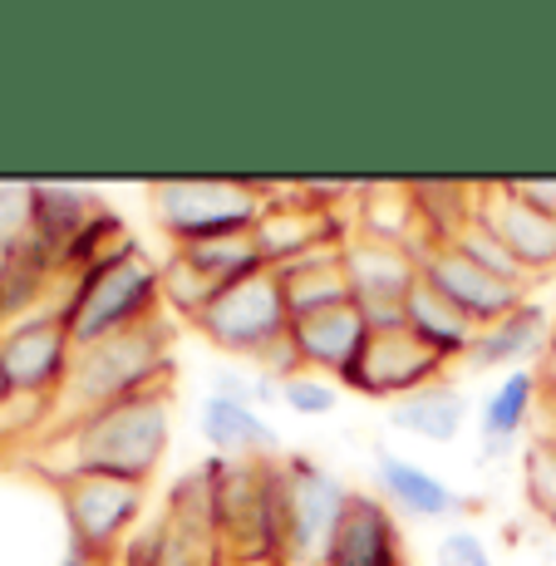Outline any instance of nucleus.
Listing matches in <instances>:
<instances>
[{
	"label": "nucleus",
	"instance_id": "nucleus-33",
	"mask_svg": "<svg viewBox=\"0 0 556 566\" xmlns=\"http://www.w3.org/2000/svg\"><path fill=\"white\" fill-rule=\"evenodd\" d=\"M483 552H487V542L478 537L473 527H453V532H443L439 547H433V566H473Z\"/></svg>",
	"mask_w": 556,
	"mask_h": 566
},
{
	"label": "nucleus",
	"instance_id": "nucleus-20",
	"mask_svg": "<svg viewBox=\"0 0 556 566\" xmlns=\"http://www.w3.org/2000/svg\"><path fill=\"white\" fill-rule=\"evenodd\" d=\"M542 405V379L537 369H512L493 389H487L483 409H478V439H483V453H512V443L527 433L532 413Z\"/></svg>",
	"mask_w": 556,
	"mask_h": 566
},
{
	"label": "nucleus",
	"instance_id": "nucleus-25",
	"mask_svg": "<svg viewBox=\"0 0 556 566\" xmlns=\"http://www.w3.org/2000/svg\"><path fill=\"white\" fill-rule=\"evenodd\" d=\"M172 252H182L192 261V266L202 271L207 281H212L217 291H232L242 286V281L261 276L266 266V256H261L256 237L252 232H237V237H212V242H192V247H172Z\"/></svg>",
	"mask_w": 556,
	"mask_h": 566
},
{
	"label": "nucleus",
	"instance_id": "nucleus-4",
	"mask_svg": "<svg viewBox=\"0 0 556 566\" xmlns=\"http://www.w3.org/2000/svg\"><path fill=\"white\" fill-rule=\"evenodd\" d=\"M222 562H281V459H207Z\"/></svg>",
	"mask_w": 556,
	"mask_h": 566
},
{
	"label": "nucleus",
	"instance_id": "nucleus-32",
	"mask_svg": "<svg viewBox=\"0 0 556 566\" xmlns=\"http://www.w3.org/2000/svg\"><path fill=\"white\" fill-rule=\"evenodd\" d=\"M30 242V182H0V261Z\"/></svg>",
	"mask_w": 556,
	"mask_h": 566
},
{
	"label": "nucleus",
	"instance_id": "nucleus-30",
	"mask_svg": "<svg viewBox=\"0 0 556 566\" xmlns=\"http://www.w3.org/2000/svg\"><path fill=\"white\" fill-rule=\"evenodd\" d=\"M453 247H458V252H463L468 261H473V266H483L487 276H497V281H512V286H532V276H527V271L517 266V256H512L507 247L497 242V237L487 232L483 222H478V217H473V222L463 227V232H458V242H453Z\"/></svg>",
	"mask_w": 556,
	"mask_h": 566
},
{
	"label": "nucleus",
	"instance_id": "nucleus-39",
	"mask_svg": "<svg viewBox=\"0 0 556 566\" xmlns=\"http://www.w3.org/2000/svg\"><path fill=\"white\" fill-rule=\"evenodd\" d=\"M552 433H556V413H552Z\"/></svg>",
	"mask_w": 556,
	"mask_h": 566
},
{
	"label": "nucleus",
	"instance_id": "nucleus-36",
	"mask_svg": "<svg viewBox=\"0 0 556 566\" xmlns=\"http://www.w3.org/2000/svg\"><path fill=\"white\" fill-rule=\"evenodd\" d=\"M222 566H286V562H222Z\"/></svg>",
	"mask_w": 556,
	"mask_h": 566
},
{
	"label": "nucleus",
	"instance_id": "nucleus-3",
	"mask_svg": "<svg viewBox=\"0 0 556 566\" xmlns=\"http://www.w3.org/2000/svg\"><path fill=\"white\" fill-rule=\"evenodd\" d=\"M60 315L70 325L74 350L162 321V261L148 256V247H138L114 266L64 281Z\"/></svg>",
	"mask_w": 556,
	"mask_h": 566
},
{
	"label": "nucleus",
	"instance_id": "nucleus-29",
	"mask_svg": "<svg viewBox=\"0 0 556 566\" xmlns=\"http://www.w3.org/2000/svg\"><path fill=\"white\" fill-rule=\"evenodd\" d=\"M522 497L537 517L556 522V433H537L522 449Z\"/></svg>",
	"mask_w": 556,
	"mask_h": 566
},
{
	"label": "nucleus",
	"instance_id": "nucleus-19",
	"mask_svg": "<svg viewBox=\"0 0 556 566\" xmlns=\"http://www.w3.org/2000/svg\"><path fill=\"white\" fill-rule=\"evenodd\" d=\"M355 237L409 247L413 256L429 252L413 182H365V188H359V202H355Z\"/></svg>",
	"mask_w": 556,
	"mask_h": 566
},
{
	"label": "nucleus",
	"instance_id": "nucleus-23",
	"mask_svg": "<svg viewBox=\"0 0 556 566\" xmlns=\"http://www.w3.org/2000/svg\"><path fill=\"white\" fill-rule=\"evenodd\" d=\"M389 423H395L399 433L423 439V443H453L468 423V399H463L458 385L439 379V385H429V389H419V395L389 405Z\"/></svg>",
	"mask_w": 556,
	"mask_h": 566
},
{
	"label": "nucleus",
	"instance_id": "nucleus-28",
	"mask_svg": "<svg viewBox=\"0 0 556 566\" xmlns=\"http://www.w3.org/2000/svg\"><path fill=\"white\" fill-rule=\"evenodd\" d=\"M207 385H212L217 399H232V405H246V409H256V413L281 409V385L271 375H261L256 365L217 360L212 369H207Z\"/></svg>",
	"mask_w": 556,
	"mask_h": 566
},
{
	"label": "nucleus",
	"instance_id": "nucleus-9",
	"mask_svg": "<svg viewBox=\"0 0 556 566\" xmlns=\"http://www.w3.org/2000/svg\"><path fill=\"white\" fill-rule=\"evenodd\" d=\"M60 497V517L74 547L94 552V557L114 562L124 542L144 527L148 513V488L144 483H118V478H64L50 483Z\"/></svg>",
	"mask_w": 556,
	"mask_h": 566
},
{
	"label": "nucleus",
	"instance_id": "nucleus-38",
	"mask_svg": "<svg viewBox=\"0 0 556 566\" xmlns=\"http://www.w3.org/2000/svg\"><path fill=\"white\" fill-rule=\"evenodd\" d=\"M6 399H10V389H6V379H0V405H6Z\"/></svg>",
	"mask_w": 556,
	"mask_h": 566
},
{
	"label": "nucleus",
	"instance_id": "nucleus-1",
	"mask_svg": "<svg viewBox=\"0 0 556 566\" xmlns=\"http://www.w3.org/2000/svg\"><path fill=\"white\" fill-rule=\"evenodd\" d=\"M172 443V389H153V395L108 405L90 419L60 423L40 439L30 453L45 483L64 478H118V483H153Z\"/></svg>",
	"mask_w": 556,
	"mask_h": 566
},
{
	"label": "nucleus",
	"instance_id": "nucleus-16",
	"mask_svg": "<svg viewBox=\"0 0 556 566\" xmlns=\"http://www.w3.org/2000/svg\"><path fill=\"white\" fill-rule=\"evenodd\" d=\"M291 340H296L305 369H315V375H325V379H345V369H350L359 360V350H365L369 325H365V311L350 301V306L291 321Z\"/></svg>",
	"mask_w": 556,
	"mask_h": 566
},
{
	"label": "nucleus",
	"instance_id": "nucleus-26",
	"mask_svg": "<svg viewBox=\"0 0 556 566\" xmlns=\"http://www.w3.org/2000/svg\"><path fill=\"white\" fill-rule=\"evenodd\" d=\"M162 517H168L178 532H188V537L217 542L212 473H207V463H198V468H182V473L172 478L168 493H162Z\"/></svg>",
	"mask_w": 556,
	"mask_h": 566
},
{
	"label": "nucleus",
	"instance_id": "nucleus-35",
	"mask_svg": "<svg viewBox=\"0 0 556 566\" xmlns=\"http://www.w3.org/2000/svg\"><path fill=\"white\" fill-rule=\"evenodd\" d=\"M537 379H542V405L556 413V325H552V340H547V355L537 360Z\"/></svg>",
	"mask_w": 556,
	"mask_h": 566
},
{
	"label": "nucleus",
	"instance_id": "nucleus-11",
	"mask_svg": "<svg viewBox=\"0 0 556 566\" xmlns=\"http://www.w3.org/2000/svg\"><path fill=\"white\" fill-rule=\"evenodd\" d=\"M443 375H449V365H443L429 345H419L409 331H389V335H369L359 360L345 369L340 389H350L359 399H379V405H385V399L399 405V399L439 385Z\"/></svg>",
	"mask_w": 556,
	"mask_h": 566
},
{
	"label": "nucleus",
	"instance_id": "nucleus-22",
	"mask_svg": "<svg viewBox=\"0 0 556 566\" xmlns=\"http://www.w3.org/2000/svg\"><path fill=\"white\" fill-rule=\"evenodd\" d=\"M340 252H345V247H340ZM340 252L305 256V261H291V266H281V271H276L291 321H305V315H321V311L350 306V301H355Z\"/></svg>",
	"mask_w": 556,
	"mask_h": 566
},
{
	"label": "nucleus",
	"instance_id": "nucleus-13",
	"mask_svg": "<svg viewBox=\"0 0 556 566\" xmlns=\"http://www.w3.org/2000/svg\"><path fill=\"white\" fill-rule=\"evenodd\" d=\"M478 222L517 256V266L527 276H547L556 271V217L542 212V207L522 202L517 192L497 182H478Z\"/></svg>",
	"mask_w": 556,
	"mask_h": 566
},
{
	"label": "nucleus",
	"instance_id": "nucleus-2",
	"mask_svg": "<svg viewBox=\"0 0 556 566\" xmlns=\"http://www.w3.org/2000/svg\"><path fill=\"white\" fill-rule=\"evenodd\" d=\"M172 375H178V360H172V331L162 321L84 345V350H74V369L54 399L50 429L90 419V413L124 405V399L153 395V389H172Z\"/></svg>",
	"mask_w": 556,
	"mask_h": 566
},
{
	"label": "nucleus",
	"instance_id": "nucleus-24",
	"mask_svg": "<svg viewBox=\"0 0 556 566\" xmlns=\"http://www.w3.org/2000/svg\"><path fill=\"white\" fill-rule=\"evenodd\" d=\"M419 198V222H423V242L433 247H453L458 232L478 217V182H413Z\"/></svg>",
	"mask_w": 556,
	"mask_h": 566
},
{
	"label": "nucleus",
	"instance_id": "nucleus-37",
	"mask_svg": "<svg viewBox=\"0 0 556 566\" xmlns=\"http://www.w3.org/2000/svg\"><path fill=\"white\" fill-rule=\"evenodd\" d=\"M473 566H497V562H493V552H483V557H478Z\"/></svg>",
	"mask_w": 556,
	"mask_h": 566
},
{
	"label": "nucleus",
	"instance_id": "nucleus-27",
	"mask_svg": "<svg viewBox=\"0 0 556 566\" xmlns=\"http://www.w3.org/2000/svg\"><path fill=\"white\" fill-rule=\"evenodd\" d=\"M217 296H222V291H217L212 281H207L188 256L172 252V247H168V256H162V311L182 315V321L192 325L207 306H212Z\"/></svg>",
	"mask_w": 556,
	"mask_h": 566
},
{
	"label": "nucleus",
	"instance_id": "nucleus-7",
	"mask_svg": "<svg viewBox=\"0 0 556 566\" xmlns=\"http://www.w3.org/2000/svg\"><path fill=\"white\" fill-rule=\"evenodd\" d=\"M256 192L266 207H261L252 237H256L271 271L291 266V261H305V256H321V252H340L355 237V212H325V207L305 202L301 178L296 182L291 178L261 182L256 178Z\"/></svg>",
	"mask_w": 556,
	"mask_h": 566
},
{
	"label": "nucleus",
	"instance_id": "nucleus-10",
	"mask_svg": "<svg viewBox=\"0 0 556 566\" xmlns=\"http://www.w3.org/2000/svg\"><path fill=\"white\" fill-rule=\"evenodd\" d=\"M74 369V340L60 306L35 311L30 321L10 325L0 335V379L10 399H60L64 379Z\"/></svg>",
	"mask_w": 556,
	"mask_h": 566
},
{
	"label": "nucleus",
	"instance_id": "nucleus-15",
	"mask_svg": "<svg viewBox=\"0 0 556 566\" xmlns=\"http://www.w3.org/2000/svg\"><path fill=\"white\" fill-rule=\"evenodd\" d=\"M552 325H556V315L542 306V301H527V306L503 315V321L483 325L463 365L473 369V375H493V369H503V375H512V369H537L532 360L547 355Z\"/></svg>",
	"mask_w": 556,
	"mask_h": 566
},
{
	"label": "nucleus",
	"instance_id": "nucleus-6",
	"mask_svg": "<svg viewBox=\"0 0 556 566\" xmlns=\"http://www.w3.org/2000/svg\"><path fill=\"white\" fill-rule=\"evenodd\" d=\"M350 493L325 463L305 453H281V562L325 566Z\"/></svg>",
	"mask_w": 556,
	"mask_h": 566
},
{
	"label": "nucleus",
	"instance_id": "nucleus-21",
	"mask_svg": "<svg viewBox=\"0 0 556 566\" xmlns=\"http://www.w3.org/2000/svg\"><path fill=\"white\" fill-rule=\"evenodd\" d=\"M405 325H409L413 340L429 345L443 365H463L468 350H473V340H478V325L468 321L453 301H443L433 286H423V281L409 291V301H405Z\"/></svg>",
	"mask_w": 556,
	"mask_h": 566
},
{
	"label": "nucleus",
	"instance_id": "nucleus-34",
	"mask_svg": "<svg viewBox=\"0 0 556 566\" xmlns=\"http://www.w3.org/2000/svg\"><path fill=\"white\" fill-rule=\"evenodd\" d=\"M503 182L522 202H532V207H542V212L556 217V178H503Z\"/></svg>",
	"mask_w": 556,
	"mask_h": 566
},
{
	"label": "nucleus",
	"instance_id": "nucleus-14",
	"mask_svg": "<svg viewBox=\"0 0 556 566\" xmlns=\"http://www.w3.org/2000/svg\"><path fill=\"white\" fill-rule=\"evenodd\" d=\"M104 198L80 182H30V247L64 271L70 247L84 237V227L104 212Z\"/></svg>",
	"mask_w": 556,
	"mask_h": 566
},
{
	"label": "nucleus",
	"instance_id": "nucleus-12",
	"mask_svg": "<svg viewBox=\"0 0 556 566\" xmlns=\"http://www.w3.org/2000/svg\"><path fill=\"white\" fill-rule=\"evenodd\" d=\"M419 281L439 291L443 301H453L478 331L532 301V286H512V281L487 276V271L473 266L458 247H433V252H423L419 256Z\"/></svg>",
	"mask_w": 556,
	"mask_h": 566
},
{
	"label": "nucleus",
	"instance_id": "nucleus-5",
	"mask_svg": "<svg viewBox=\"0 0 556 566\" xmlns=\"http://www.w3.org/2000/svg\"><path fill=\"white\" fill-rule=\"evenodd\" d=\"M261 207L256 178H158L148 188V212L168 247L252 232Z\"/></svg>",
	"mask_w": 556,
	"mask_h": 566
},
{
	"label": "nucleus",
	"instance_id": "nucleus-8",
	"mask_svg": "<svg viewBox=\"0 0 556 566\" xmlns=\"http://www.w3.org/2000/svg\"><path fill=\"white\" fill-rule=\"evenodd\" d=\"M192 331H198L217 355H227V360H242V365L261 360L271 345L291 335V311H286V296H281L276 271H261V276L242 281V286L222 291V296L192 321Z\"/></svg>",
	"mask_w": 556,
	"mask_h": 566
},
{
	"label": "nucleus",
	"instance_id": "nucleus-17",
	"mask_svg": "<svg viewBox=\"0 0 556 566\" xmlns=\"http://www.w3.org/2000/svg\"><path fill=\"white\" fill-rule=\"evenodd\" d=\"M375 483H379V497H385L395 513H405V517L449 522V517L463 513V497H458L439 473H429L423 463L405 459V453L375 449Z\"/></svg>",
	"mask_w": 556,
	"mask_h": 566
},
{
	"label": "nucleus",
	"instance_id": "nucleus-18",
	"mask_svg": "<svg viewBox=\"0 0 556 566\" xmlns=\"http://www.w3.org/2000/svg\"><path fill=\"white\" fill-rule=\"evenodd\" d=\"M198 433L207 439L212 459H246V463H266L281 459V433L266 413L232 405V399L207 395L198 405Z\"/></svg>",
	"mask_w": 556,
	"mask_h": 566
},
{
	"label": "nucleus",
	"instance_id": "nucleus-31",
	"mask_svg": "<svg viewBox=\"0 0 556 566\" xmlns=\"http://www.w3.org/2000/svg\"><path fill=\"white\" fill-rule=\"evenodd\" d=\"M340 395H345L340 379L301 369V375H291L286 385H281V409H291L296 419H331V413L340 409Z\"/></svg>",
	"mask_w": 556,
	"mask_h": 566
}]
</instances>
